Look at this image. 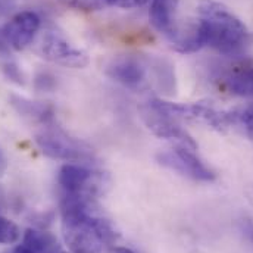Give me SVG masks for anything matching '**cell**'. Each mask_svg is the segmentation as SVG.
<instances>
[{
	"mask_svg": "<svg viewBox=\"0 0 253 253\" xmlns=\"http://www.w3.org/2000/svg\"><path fill=\"white\" fill-rule=\"evenodd\" d=\"M197 10L206 46L222 55L242 52L248 43V28L225 4L215 0H200Z\"/></svg>",
	"mask_w": 253,
	"mask_h": 253,
	"instance_id": "cell-1",
	"label": "cell"
},
{
	"mask_svg": "<svg viewBox=\"0 0 253 253\" xmlns=\"http://www.w3.org/2000/svg\"><path fill=\"white\" fill-rule=\"evenodd\" d=\"M36 143L40 150L52 159L75 164L90 162L94 159L93 150L88 144L68 135L65 131L58 128L43 129L36 135Z\"/></svg>",
	"mask_w": 253,
	"mask_h": 253,
	"instance_id": "cell-2",
	"label": "cell"
},
{
	"mask_svg": "<svg viewBox=\"0 0 253 253\" xmlns=\"http://www.w3.org/2000/svg\"><path fill=\"white\" fill-rule=\"evenodd\" d=\"M149 105L161 111L165 115H169L174 120H189V121H202L218 131H224L230 126L228 111H218L208 103H175L164 99H150Z\"/></svg>",
	"mask_w": 253,
	"mask_h": 253,
	"instance_id": "cell-3",
	"label": "cell"
},
{
	"mask_svg": "<svg viewBox=\"0 0 253 253\" xmlns=\"http://www.w3.org/2000/svg\"><path fill=\"white\" fill-rule=\"evenodd\" d=\"M196 150L197 149H191L184 144H177L171 150L159 152L156 155V161L159 165L196 181H213L216 177L215 172L205 165V162L197 156Z\"/></svg>",
	"mask_w": 253,
	"mask_h": 253,
	"instance_id": "cell-4",
	"label": "cell"
},
{
	"mask_svg": "<svg viewBox=\"0 0 253 253\" xmlns=\"http://www.w3.org/2000/svg\"><path fill=\"white\" fill-rule=\"evenodd\" d=\"M39 53L43 59L66 68L81 69L90 62L88 55L84 50L72 46L58 33H47L43 36L39 44Z\"/></svg>",
	"mask_w": 253,
	"mask_h": 253,
	"instance_id": "cell-5",
	"label": "cell"
},
{
	"mask_svg": "<svg viewBox=\"0 0 253 253\" xmlns=\"http://www.w3.org/2000/svg\"><path fill=\"white\" fill-rule=\"evenodd\" d=\"M138 112L144 126L156 137L165 138V140H175L178 144H184L191 149H197V144L193 140V137L177 123V120L155 109L152 105H149V102L141 105L138 108Z\"/></svg>",
	"mask_w": 253,
	"mask_h": 253,
	"instance_id": "cell-6",
	"label": "cell"
},
{
	"mask_svg": "<svg viewBox=\"0 0 253 253\" xmlns=\"http://www.w3.org/2000/svg\"><path fill=\"white\" fill-rule=\"evenodd\" d=\"M150 66V61H143L137 56H118L108 63L105 72L106 75L123 84L124 87L137 90L146 84L147 68Z\"/></svg>",
	"mask_w": 253,
	"mask_h": 253,
	"instance_id": "cell-7",
	"label": "cell"
},
{
	"mask_svg": "<svg viewBox=\"0 0 253 253\" xmlns=\"http://www.w3.org/2000/svg\"><path fill=\"white\" fill-rule=\"evenodd\" d=\"M40 28V16L33 10H22L16 13L0 30L4 40L13 50H24L31 44L34 36Z\"/></svg>",
	"mask_w": 253,
	"mask_h": 253,
	"instance_id": "cell-8",
	"label": "cell"
},
{
	"mask_svg": "<svg viewBox=\"0 0 253 253\" xmlns=\"http://www.w3.org/2000/svg\"><path fill=\"white\" fill-rule=\"evenodd\" d=\"M58 183L66 194H91L97 191V183L94 181V172L75 162H68L59 169Z\"/></svg>",
	"mask_w": 253,
	"mask_h": 253,
	"instance_id": "cell-9",
	"label": "cell"
},
{
	"mask_svg": "<svg viewBox=\"0 0 253 253\" xmlns=\"http://www.w3.org/2000/svg\"><path fill=\"white\" fill-rule=\"evenodd\" d=\"M181 0H152L149 19L155 30L169 36L175 27V13Z\"/></svg>",
	"mask_w": 253,
	"mask_h": 253,
	"instance_id": "cell-10",
	"label": "cell"
},
{
	"mask_svg": "<svg viewBox=\"0 0 253 253\" xmlns=\"http://www.w3.org/2000/svg\"><path fill=\"white\" fill-rule=\"evenodd\" d=\"M227 88L242 97H253V65L243 63L231 69L225 77Z\"/></svg>",
	"mask_w": 253,
	"mask_h": 253,
	"instance_id": "cell-11",
	"label": "cell"
},
{
	"mask_svg": "<svg viewBox=\"0 0 253 253\" xmlns=\"http://www.w3.org/2000/svg\"><path fill=\"white\" fill-rule=\"evenodd\" d=\"M10 105L24 117H28L31 120L40 121V123H49L53 118V109L52 106L40 102H31L28 99L19 97V96H12L10 97Z\"/></svg>",
	"mask_w": 253,
	"mask_h": 253,
	"instance_id": "cell-12",
	"label": "cell"
},
{
	"mask_svg": "<svg viewBox=\"0 0 253 253\" xmlns=\"http://www.w3.org/2000/svg\"><path fill=\"white\" fill-rule=\"evenodd\" d=\"M22 243L28 246L34 253H52L59 251L56 237L52 233L42 231L37 228H28L24 233Z\"/></svg>",
	"mask_w": 253,
	"mask_h": 253,
	"instance_id": "cell-13",
	"label": "cell"
},
{
	"mask_svg": "<svg viewBox=\"0 0 253 253\" xmlns=\"http://www.w3.org/2000/svg\"><path fill=\"white\" fill-rule=\"evenodd\" d=\"M228 118L230 126L242 128L245 134L253 140V103L228 111Z\"/></svg>",
	"mask_w": 253,
	"mask_h": 253,
	"instance_id": "cell-14",
	"label": "cell"
},
{
	"mask_svg": "<svg viewBox=\"0 0 253 253\" xmlns=\"http://www.w3.org/2000/svg\"><path fill=\"white\" fill-rule=\"evenodd\" d=\"M19 227L13 221L0 215V245H13L19 240Z\"/></svg>",
	"mask_w": 253,
	"mask_h": 253,
	"instance_id": "cell-15",
	"label": "cell"
},
{
	"mask_svg": "<svg viewBox=\"0 0 253 253\" xmlns=\"http://www.w3.org/2000/svg\"><path fill=\"white\" fill-rule=\"evenodd\" d=\"M237 230L243 240L248 243V246L252 249L253 252V219L249 216H242L237 221Z\"/></svg>",
	"mask_w": 253,
	"mask_h": 253,
	"instance_id": "cell-16",
	"label": "cell"
},
{
	"mask_svg": "<svg viewBox=\"0 0 253 253\" xmlns=\"http://www.w3.org/2000/svg\"><path fill=\"white\" fill-rule=\"evenodd\" d=\"M1 69H3V74L7 80L13 81L15 84L18 85H24L25 84V78H24V74L21 71V68L16 65L15 62H6L1 65Z\"/></svg>",
	"mask_w": 253,
	"mask_h": 253,
	"instance_id": "cell-17",
	"label": "cell"
},
{
	"mask_svg": "<svg viewBox=\"0 0 253 253\" xmlns=\"http://www.w3.org/2000/svg\"><path fill=\"white\" fill-rule=\"evenodd\" d=\"M66 6L81 9V10H97L102 9L105 0H61Z\"/></svg>",
	"mask_w": 253,
	"mask_h": 253,
	"instance_id": "cell-18",
	"label": "cell"
},
{
	"mask_svg": "<svg viewBox=\"0 0 253 253\" xmlns=\"http://www.w3.org/2000/svg\"><path fill=\"white\" fill-rule=\"evenodd\" d=\"M149 0H105V4L120 7V9H137L147 3Z\"/></svg>",
	"mask_w": 253,
	"mask_h": 253,
	"instance_id": "cell-19",
	"label": "cell"
},
{
	"mask_svg": "<svg viewBox=\"0 0 253 253\" xmlns=\"http://www.w3.org/2000/svg\"><path fill=\"white\" fill-rule=\"evenodd\" d=\"M9 50H10V46L7 44V42L4 40L1 31H0V55H9Z\"/></svg>",
	"mask_w": 253,
	"mask_h": 253,
	"instance_id": "cell-20",
	"label": "cell"
},
{
	"mask_svg": "<svg viewBox=\"0 0 253 253\" xmlns=\"http://www.w3.org/2000/svg\"><path fill=\"white\" fill-rule=\"evenodd\" d=\"M10 253H34V252H33L28 246H25V245L22 243V245L16 246V248H15V249H13Z\"/></svg>",
	"mask_w": 253,
	"mask_h": 253,
	"instance_id": "cell-21",
	"label": "cell"
},
{
	"mask_svg": "<svg viewBox=\"0 0 253 253\" xmlns=\"http://www.w3.org/2000/svg\"><path fill=\"white\" fill-rule=\"evenodd\" d=\"M6 167H7V161H6V156H4L3 150L0 149V174H1V172H4Z\"/></svg>",
	"mask_w": 253,
	"mask_h": 253,
	"instance_id": "cell-22",
	"label": "cell"
},
{
	"mask_svg": "<svg viewBox=\"0 0 253 253\" xmlns=\"http://www.w3.org/2000/svg\"><path fill=\"white\" fill-rule=\"evenodd\" d=\"M7 9H9L7 0H0V15H1V13H4Z\"/></svg>",
	"mask_w": 253,
	"mask_h": 253,
	"instance_id": "cell-23",
	"label": "cell"
},
{
	"mask_svg": "<svg viewBox=\"0 0 253 253\" xmlns=\"http://www.w3.org/2000/svg\"><path fill=\"white\" fill-rule=\"evenodd\" d=\"M115 253H135V252H132L131 249H128V248H115Z\"/></svg>",
	"mask_w": 253,
	"mask_h": 253,
	"instance_id": "cell-24",
	"label": "cell"
},
{
	"mask_svg": "<svg viewBox=\"0 0 253 253\" xmlns=\"http://www.w3.org/2000/svg\"><path fill=\"white\" fill-rule=\"evenodd\" d=\"M189 253H203V252H200V251H197V249H193V251H190Z\"/></svg>",
	"mask_w": 253,
	"mask_h": 253,
	"instance_id": "cell-25",
	"label": "cell"
},
{
	"mask_svg": "<svg viewBox=\"0 0 253 253\" xmlns=\"http://www.w3.org/2000/svg\"><path fill=\"white\" fill-rule=\"evenodd\" d=\"M52 253H62V252H61V249H59V251H56V252H52Z\"/></svg>",
	"mask_w": 253,
	"mask_h": 253,
	"instance_id": "cell-26",
	"label": "cell"
}]
</instances>
